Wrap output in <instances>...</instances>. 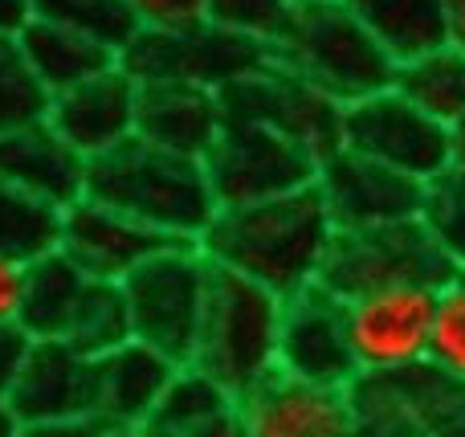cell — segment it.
<instances>
[{
	"mask_svg": "<svg viewBox=\"0 0 465 437\" xmlns=\"http://www.w3.org/2000/svg\"><path fill=\"white\" fill-rule=\"evenodd\" d=\"M57 237H62V209L0 184V258L29 266L57 250Z\"/></svg>",
	"mask_w": 465,
	"mask_h": 437,
	"instance_id": "obj_25",
	"label": "cell"
},
{
	"mask_svg": "<svg viewBox=\"0 0 465 437\" xmlns=\"http://www.w3.org/2000/svg\"><path fill=\"white\" fill-rule=\"evenodd\" d=\"M404 397L420 413L429 437H465V384L445 381L433 368H417V372L396 376Z\"/></svg>",
	"mask_w": 465,
	"mask_h": 437,
	"instance_id": "obj_33",
	"label": "cell"
},
{
	"mask_svg": "<svg viewBox=\"0 0 465 437\" xmlns=\"http://www.w3.org/2000/svg\"><path fill=\"white\" fill-rule=\"evenodd\" d=\"M278 319L282 299L237 274L213 270L193 368H201L232 401H241L278 372Z\"/></svg>",
	"mask_w": 465,
	"mask_h": 437,
	"instance_id": "obj_4",
	"label": "cell"
},
{
	"mask_svg": "<svg viewBox=\"0 0 465 437\" xmlns=\"http://www.w3.org/2000/svg\"><path fill=\"white\" fill-rule=\"evenodd\" d=\"M163 237H155L152 229L135 225V221L119 217V213L103 209L94 201H74L70 209H62V237H57V253L65 262L82 270L90 283H114L131 274L135 266H143L152 253H160Z\"/></svg>",
	"mask_w": 465,
	"mask_h": 437,
	"instance_id": "obj_16",
	"label": "cell"
},
{
	"mask_svg": "<svg viewBox=\"0 0 465 437\" xmlns=\"http://www.w3.org/2000/svg\"><path fill=\"white\" fill-rule=\"evenodd\" d=\"M0 184L21 188L54 209H70L86 188V160L41 119L0 135Z\"/></svg>",
	"mask_w": 465,
	"mask_h": 437,
	"instance_id": "obj_19",
	"label": "cell"
},
{
	"mask_svg": "<svg viewBox=\"0 0 465 437\" xmlns=\"http://www.w3.org/2000/svg\"><path fill=\"white\" fill-rule=\"evenodd\" d=\"M294 5H319V0H294Z\"/></svg>",
	"mask_w": 465,
	"mask_h": 437,
	"instance_id": "obj_45",
	"label": "cell"
},
{
	"mask_svg": "<svg viewBox=\"0 0 465 437\" xmlns=\"http://www.w3.org/2000/svg\"><path fill=\"white\" fill-rule=\"evenodd\" d=\"M176 364L139 340L119 343L94 360V422L111 430L152 425L163 392H168Z\"/></svg>",
	"mask_w": 465,
	"mask_h": 437,
	"instance_id": "obj_18",
	"label": "cell"
},
{
	"mask_svg": "<svg viewBox=\"0 0 465 437\" xmlns=\"http://www.w3.org/2000/svg\"><path fill=\"white\" fill-rule=\"evenodd\" d=\"M139 29H180L204 21V0H127Z\"/></svg>",
	"mask_w": 465,
	"mask_h": 437,
	"instance_id": "obj_35",
	"label": "cell"
},
{
	"mask_svg": "<svg viewBox=\"0 0 465 437\" xmlns=\"http://www.w3.org/2000/svg\"><path fill=\"white\" fill-rule=\"evenodd\" d=\"M433 286H384L343 303L355 372L384 381L429 364Z\"/></svg>",
	"mask_w": 465,
	"mask_h": 437,
	"instance_id": "obj_9",
	"label": "cell"
},
{
	"mask_svg": "<svg viewBox=\"0 0 465 437\" xmlns=\"http://www.w3.org/2000/svg\"><path fill=\"white\" fill-rule=\"evenodd\" d=\"M86 283L90 278L82 274L74 262H65L57 250L29 262V266H25V283H21L16 327H21L29 340H65Z\"/></svg>",
	"mask_w": 465,
	"mask_h": 437,
	"instance_id": "obj_22",
	"label": "cell"
},
{
	"mask_svg": "<svg viewBox=\"0 0 465 437\" xmlns=\"http://www.w3.org/2000/svg\"><path fill=\"white\" fill-rule=\"evenodd\" d=\"M106 437H168V433H160L155 425H135V430H111Z\"/></svg>",
	"mask_w": 465,
	"mask_h": 437,
	"instance_id": "obj_43",
	"label": "cell"
},
{
	"mask_svg": "<svg viewBox=\"0 0 465 437\" xmlns=\"http://www.w3.org/2000/svg\"><path fill=\"white\" fill-rule=\"evenodd\" d=\"M392 90L441 127H453L465 114V54L445 41L412 62H401L392 74Z\"/></svg>",
	"mask_w": 465,
	"mask_h": 437,
	"instance_id": "obj_24",
	"label": "cell"
},
{
	"mask_svg": "<svg viewBox=\"0 0 465 437\" xmlns=\"http://www.w3.org/2000/svg\"><path fill=\"white\" fill-rule=\"evenodd\" d=\"M245 437H351V397L273 372L237 401Z\"/></svg>",
	"mask_w": 465,
	"mask_h": 437,
	"instance_id": "obj_17",
	"label": "cell"
},
{
	"mask_svg": "<svg viewBox=\"0 0 465 437\" xmlns=\"http://www.w3.org/2000/svg\"><path fill=\"white\" fill-rule=\"evenodd\" d=\"M347 397H351V437H429L396 376H384V381L360 376L347 389Z\"/></svg>",
	"mask_w": 465,
	"mask_h": 437,
	"instance_id": "obj_28",
	"label": "cell"
},
{
	"mask_svg": "<svg viewBox=\"0 0 465 437\" xmlns=\"http://www.w3.org/2000/svg\"><path fill=\"white\" fill-rule=\"evenodd\" d=\"M5 405L16 425L94 422V360L65 340H33Z\"/></svg>",
	"mask_w": 465,
	"mask_h": 437,
	"instance_id": "obj_14",
	"label": "cell"
},
{
	"mask_svg": "<svg viewBox=\"0 0 465 437\" xmlns=\"http://www.w3.org/2000/svg\"><path fill=\"white\" fill-rule=\"evenodd\" d=\"M201 164L213 184V196H217V209L273 201V196L311 188L319 176V160L294 139L229 119Z\"/></svg>",
	"mask_w": 465,
	"mask_h": 437,
	"instance_id": "obj_8",
	"label": "cell"
},
{
	"mask_svg": "<svg viewBox=\"0 0 465 437\" xmlns=\"http://www.w3.org/2000/svg\"><path fill=\"white\" fill-rule=\"evenodd\" d=\"M445 5V41L465 54V0H441Z\"/></svg>",
	"mask_w": 465,
	"mask_h": 437,
	"instance_id": "obj_39",
	"label": "cell"
},
{
	"mask_svg": "<svg viewBox=\"0 0 465 437\" xmlns=\"http://www.w3.org/2000/svg\"><path fill=\"white\" fill-rule=\"evenodd\" d=\"M232 409H237V401H232L213 376H204L201 368L184 364V368H176V376H172V384H168V392H163L160 409H155L152 425L168 437H188V433L204 430V425H213L217 417L232 413Z\"/></svg>",
	"mask_w": 465,
	"mask_h": 437,
	"instance_id": "obj_26",
	"label": "cell"
},
{
	"mask_svg": "<svg viewBox=\"0 0 465 437\" xmlns=\"http://www.w3.org/2000/svg\"><path fill=\"white\" fill-rule=\"evenodd\" d=\"M278 376L314 389L347 392L360 372L351 360L343 323V299L327 294L322 286H306L302 294L282 303L278 319Z\"/></svg>",
	"mask_w": 465,
	"mask_h": 437,
	"instance_id": "obj_12",
	"label": "cell"
},
{
	"mask_svg": "<svg viewBox=\"0 0 465 437\" xmlns=\"http://www.w3.org/2000/svg\"><path fill=\"white\" fill-rule=\"evenodd\" d=\"M331 242H335V221L319 188L311 184L273 201L217 209L196 245L213 262V270L237 274L286 303L306 286H319Z\"/></svg>",
	"mask_w": 465,
	"mask_h": 437,
	"instance_id": "obj_1",
	"label": "cell"
},
{
	"mask_svg": "<svg viewBox=\"0 0 465 437\" xmlns=\"http://www.w3.org/2000/svg\"><path fill=\"white\" fill-rule=\"evenodd\" d=\"M29 343L33 340L16 323H0V401H5L8 389H13L16 372H21V364H25V352H29Z\"/></svg>",
	"mask_w": 465,
	"mask_h": 437,
	"instance_id": "obj_36",
	"label": "cell"
},
{
	"mask_svg": "<svg viewBox=\"0 0 465 437\" xmlns=\"http://www.w3.org/2000/svg\"><path fill=\"white\" fill-rule=\"evenodd\" d=\"M29 21V0H0V33H16Z\"/></svg>",
	"mask_w": 465,
	"mask_h": 437,
	"instance_id": "obj_40",
	"label": "cell"
},
{
	"mask_svg": "<svg viewBox=\"0 0 465 437\" xmlns=\"http://www.w3.org/2000/svg\"><path fill=\"white\" fill-rule=\"evenodd\" d=\"M21 283H25V266L0 258V323H16V307H21Z\"/></svg>",
	"mask_w": 465,
	"mask_h": 437,
	"instance_id": "obj_37",
	"label": "cell"
},
{
	"mask_svg": "<svg viewBox=\"0 0 465 437\" xmlns=\"http://www.w3.org/2000/svg\"><path fill=\"white\" fill-rule=\"evenodd\" d=\"M82 196L152 229L163 242H201L209 221L217 217V196L204 164L160 152L143 139H127L114 152L90 160Z\"/></svg>",
	"mask_w": 465,
	"mask_h": 437,
	"instance_id": "obj_2",
	"label": "cell"
},
{
	"mask_svg": "<svg viewBox=\"0 0 465 437\" xmlns=\"http://www.w3.org/2000/svg\"><path fill=\"white\" fill-rule=\"evenodd\" d=\"M450 164L465 172V114L450 127Z\"/></svg>",
	"mask_w": 465,
	"mask_h": 437,
	"instance_id": "obj_42",
	"label": "cell"
},
{
	"mask_svg": "<svg viewBox=\"0 0 465 437\" xmlns=\"http://www.w3.org/2000/svg\"><path fill=\"white\" fill-rule=\"evenodd\" d=\"M135 111L139 86L114 62L98 78H86L82 86L49 98L45 123L90 164L98 155L114 152L119 144H127V139H135Z\"/></svg>",
	"mask_w": 465,
	"mask_h": 437,
	"instance_id": "obj_15",
	"label": "cell"
},
{
	"mask_svg": "<svg viewBox=\"0 0 465 437\" xmlns=\"http://www.w3.org/2000/svg\"><path fill=\"white\" fill-rule=\"evenodd\" d=\"M45 111H49V94L33 78L29 62H25L21 45H16V33H0V135L41 123Z\"/></svg>",
	"mask_w": 465,
	"mask_h": 437,
	"instance_id": "obj_32",
	"label": "cell"
},
{
	"mask_svg": "<svg viewBox=\"0 0 465 437\" xmlns=\"http://www.w3.org/2000/svg\"><path fill=\"white\" fill-rule=\"evenodd\" d=\"M16 437H106L98 422H41V425H16Z\"/></svg>",
	"mask_w": 465,
	"mask_h": 437,
	"instance_id": "obj_38",
	"label": "cell"
},
{
	"mask_svg": "<svg viewBox=\"0 0 465 437\" xmlns=\"http://www.w3.org/2000/svg\"><path fill=\"white\" fill-rule=\"evenodd\" d=\"M188 437H245V430H241V417H237V409H232V413L217 417L213 425H204V430H196Z\"/></svg>",
	"mask_w": 465,
	"mask_h": 437,
	"instance_id": "obj_41",
	"label": "cell"
},
{
	"mask_svg": "<svg viewBox=\"0 0 465 437\" xmlns=\"http://www.w3.org/2000/svg\"><path fill=\"white\" fill-rule=\"evenodd\" d=\"M429 368L441 372L445 381L465 384V270L450 274L433 294Z\"/></svg>",
	"mask_w": 465,
	"mask_h": 437,
	"instance_id": "obj_31",
	"label": "cell"
},
{
	"mask_svg": "<svg viewBox=\"0 0 465 437\" xmlns=\"http://www.w3.org/2000/svg\"><path fill=\"white\" fill-rule=\"evenodd\" d=\"M294 0H204V21L273 49L294 21Z\"/></svg>",
	"mask_w": 465,
	"mask_h": 437,
	"instance_id": "obj_34",
	"label": "cell"
},
{
	"mask_svg": "<svg viewBox=\"0 0 465 437\" xmlns=\"http://www.w3.org/2000/svg\"><path fill=\"white\" fill-rule=\"evenodd\" d=\"M0 437H16V417L8 413L5 401H0Z\"/></svg>",
	"mask_w": 465,
	"mask_h": 437,
	"instance_id": "obj_44",
	"label": "cell"
},
{
	"mask_svg": "<svg viewBox=\"0 0 465 437\" xmlns=\"http://www.w3.org/2000/svg\"><path fill=\"white\" fill-rule=\"evenodd\" d=\"M339 147L363 155V160L384 164V168L401 172L417 184H425L437 172L450 168V127H441L425 111H417L392 86L343 106Z\"/></svg>",
	"mask_w": 465,
	"mask_h": 437,
	"instance_id": "obj_10",
	"label": "cell"
},
{
	"mask_svg": "<svg viewBox=\"0 0 465 437\" xmlns=\"http://www.w3.org/2000/svg\"><path fill=\"white\" fill-rule=\"evenodd\" d=\"M314 188H319L335 229L401 225V221H417L420 209L417 180L401 176L376 160H363L355 152H343V147L319 160Z\"/></svg>",
	"mask_w": 465,
	"mask_h": 437,
	"instance_id": "obj_13",
	"label": "cell"
},
{
	"mask_svg": "<svg viewBox=\"0 0 465 437\" xmlns=\"http://www.w3.org/2000/svg\"><path fill=\"white\" fill-rule=\"evenodd\" d=\"M217 98L229 123H253L273 135H286L298 147H306L314 160H327L331 152H339V114L343 111L319 90H311L302 78L282 70L278 62L232 82Z\"/></svg>",
	"mask_w": 465,
	"mask_h": 437,
	"instance_id": "obj_11",
	"label": "cell"
},
{
	"mask_svg": "<svg viewBox=\"0 0 465 437\" xmlns=\"http://www.w3.org/2000/svg\"><path fill=\"white\" fill-rule=\"evenodd\" d=\"M225 127V111L213 90L196 86H172V82H152L139 86V111H135V139L160 147V152L184 155V160H204Z\"/></svg>",
	"mask_w": 465,
	"mask_h": 437,
	"instance_id": "obj_20",
	"label": "cell"
},
{
	"mask_svg": "<svg viewBox=\"0 0 465 437\" xmlns=\"http://www.w3.org/2000/svg\"><path fill=\"white\" fill-rule=\"evenodd\" d=\"M450 262L437 253L417 221L376 229H335V242L322 262L319 286L335 299H360L384 286H441L450 278Z\"/></svg>",
	"mask_w": 465,
	"mask_h": 437,
	"instance_id": "obj_7",
	"label": "cell"
},
{
	"mask_svg": "<svg viewBox=\"0 0 465 437\" xmlns=\"http://www.w3.org/2000/svg\"><path fill=\"white\" fill-rule=\"evenodd\" d=\"M213 286V262L196 242H172L119 283L131 319V340L155 348L176 368L193 364L204 303Z\"/></svg>",
	"mask_w": 465,
	"mask_h": 437,
	"instance_id": "obj_5",
	"label": "cell"
},
{
	"mask_svg": "<svg viewBox=\"0 0 465 437\" xmlns=\"http://www.w3.org/2000/svg\"><path fill=\"white\" fill-rule=\"evenodd\" d=\"M343 5L376 37V45L392 57V65L445 45L441 0H343Z\"/></svg>",
	"mask_w": 465,
	"mask_h": 437,
	"instance_id": "obj_23",
	"label": "cell"
},
{
	"mask_svg": "<svg viewBox=\"0 0 465 437\" xmlns=\"http://www.w3.org/2000/svg\"><path fill=\"white\" fill-rule=\"evenodd\" d=\"M417 225L429 233V242L437 245L450 270L458 274L465 270V172L461 168H445L433 180L420 184V209H417Z\"/></svg>",
	"mask_w": 465,
	"mask_h": 437,
	"instance_id": "obj_27",
	"label": "cell"
},
{
	"mask_svg": "<svg viewBox=\"0 0 465 437\" xmlns=\"http://www.w3.org/2000/svg\"><path fill=\"white\" fill-rule=\"evenodd\" d=\"M16 45H21L33 78L41 82V90L49 98L82 86L86 78H98L103 70H111L119 62V54H111L106 45H98V41L82 37L74 29H62V25L37 21V16H29L16 29Z\"/></svg>",
	"mask_w": 465,
	"mask_h": 437,
	"instance_id": "obj_21",
	"label": "cell"
},
{
	"mask_svg": "<svg viewBox=\"0 0 465 437\" xmlns=\"http://www.w3.org/2000/svg\"><path fill=\"white\" fill-rule=\"evenodd\" d=\"M273 62V49L217 29L213 21L180 25V29H139L119 49V70L135 86L172 82L221 94L232 82L257 74Z\"/></svg>",
	"mask_w": 465,
	"mask_h": 437,
	"instance_id": "obj_6",
	"label": "cell"
},
{
	"mask_svg": "<svg viewBox=\"0 0 465 437\" xmlns=\"http://www.w3.org/2000/svg\"><path fill=\"white\" fill-rule=\"evenodd\" d=\"M127 340H131V319L123 291L114 283H86L78 311L70 319V332H65V343L78 348L82 356L98 360Z\"/></svg>",
	"mask_w": 465,
	"mask_h": 437,
	"instance_id": "obj_30",
	"label": "cell"
},
{
	"mask_svg": "<svg viewBox=\"0 0 465 437\" xmlns=\"http://www.w3.org/2000/svg\"><path fill=\"white\" fill-rule=\"evenodd\" d=\"M29 16L82 33V37L106 45L111 54H119L139 33V21L127 0H29Z\"/></svg>",
	"mask_w": 465,
	"mask_h": 437,
	"instance_id": "obj_29",
	"label": "cell"
},
{
	"mask_svg": "<svg viewBox=\"0 0 465 437\" xmlns=\"http://www.w3.org/2000/svg\"><path fill=\"white\" fill-rule=\"evenodd\" d=\"M273 62L302 78L311 90L343 111L392 86V57L376 45L343 0L298 5L286 37L273 45Z\"/></svg>",
	"mask_w": 465,
	"mask_h": 437,
	"instance_id": "obj_3",
	"label": "cell"
}]
</instances>
